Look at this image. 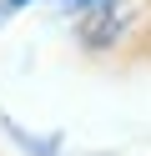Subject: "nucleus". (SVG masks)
<instances>
[{
  "label": "nucleus",
  "instance_id": "nucleus-1",
  "mask_svg": "<svg viewBox=\"0 0 151 156\" xmlns=\"http://www.w3.org/2000/svg\"><path fill=\"white\" fill-rule=\"evenodd\" d=\"M60 5H70V10H76V5H106V0H60Z\"/></svg>",
  "mask_w": 151,
  "mask_h": 156
},
{
  "label": "nucleus",
  "instance_id": "nucleus-2",
  "mask_svg": "<svg viewBox=\"0 0 151 156\" xmlns=\"http://www.w3.org/2000/svg\"><path fill=\"white\" fill-rule=\"evenodd\" d=\"M10 5H25V0H10Z\"/></svg>",
  "mask_w": 151,
  "mask_h": 156
}]
</instances>
